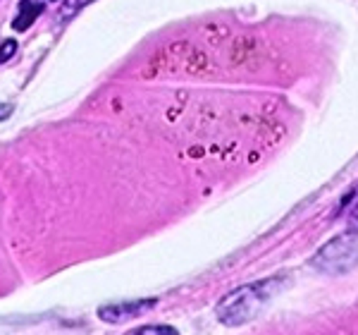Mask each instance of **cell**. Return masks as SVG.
I'll use <instances>...</instances> for the list:
<instances>
[{"label":"cell","instance_id":"1","mask_svg":"<svg viewBox=\"0 0 358 335\" xmlns=\"http://www.w3.org/2000/svg\"><path fill=\"white\" fill-rule=\"evenodd\" d=\"M282 290V280L273 275L261 282H248L224 294L222 302L215 307L217 321L224 326H244V323L253 321L265 309V304Z\"/></svg>","mask_w":358,"mask_h":335},{"label":"cell","instance_id":"2","mask_svg":"<svg viewBox=\"0 0 358 335\" xmlns=\"http://www.w3.org/2000/svg\"><path fill=\"white\" fill-rule=\"evenodd\" d=\"M358 264V238L339 235L313 257V266L322 273H344Z\"/></svg>","mask_w":358,"mask_h":335},{"label":"cell","instance_id":"3","mask_svg":"<svg viewBox=\"0 0 358 335\" xmlns=\"http://www.w3.org/2000/svg\"><path fill=\"white\" fill-rule=\"evenodd\" d=\"M158 304V299H134V302H117V304H106V307L98 309V316L108 323H122L127 319H134L141 316L143 311L153 309Z\"/></svg>","mask_w":358,"mask_h":335},{"label":"cell","instance_id":"4","mask_svg":"<svg viewBox=\"0 0 358 335\" xmlns=\"http://www.w3.org/2000/svg\"><path fill=\"white\" fill-rule=\"evenodd\" d=\"M48 3L50 0H22L20 13H17V20L13 22V27L17 29V32H27V29L36 22V17L43 13Z\"/></svg>","mask_w":358,"mask_h":335},{"label":"cell","instance_id":"5","mask_svg":"<svg viewBox=\"0 0 358 335\" xmlns=\"http://www.w3.org/2000/svg\"><path fill=\"white\" fill-rule=\"evenodd\" d=\"M91 3H94V0H62L60 13H57V20H60V22L72 20V17L79 13V10H84L86 5H91Z\"/></svg>","mask_w":358,"mask_h":335},{"label":"cell","instance_id":"6","mask_svg":"<svg viewBox=\"0 0 358 335\" xmlns=\"http://www.w3.org/2000/svg\"><path fill=\"white\" fill-rule=\"evenodd\" d=\"M129 335H179L172 326H143Z\"/></svg>","mask_w":358,"mask_h":335},{"label":"cell","instance_id":"7","mask_svg":"<svg viewBox=\"0 0 358 335\" xmlns=\"http://www.w3.org/2000/svg\"><path fill=\"white\" fill-rule=\"evenodd\" d=\"M15 50H17V41H13V39L0 43V62H8L15 55Z\"/></svg>","mask_w":358,"mask_h":335},{"label":"cell","instance_id":"8","mask_svg":"<svg viewBox=\"0 0 358 335\" xmlns=\"http://www.w3.org/2000/svg\"><path fill=\"white\" fill-rule=\"evenodd\" d=\"M15 108L10 106V103H0V120H8L10 115H13Z\"/></svg>","mask_w":358,"mask_h":335},{"label":"cell","instance_id":"9","mask_svg":"<svg viewBox=\"0 0 358 335\" xmlns=\"http://www.w3.org/2000/svg\"><path fill=\"white\" fill-rule=\"evenodd\" d=\"M351 225H354V228H358V206L354 209V213H351Z\"/></svg>","mask_w":358,"mask_h":335}]
</instances>
